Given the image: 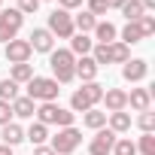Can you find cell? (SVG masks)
<instances>
[{"label":"cell","instance_id":"cell-31","mask_svg":"<svg viewBox=\"0 0 155 155\" xmlns=\"http://www.w3.org/2000/svg\"><path fill=\"white\" fill-rule=\"evenodd\" d=\"M85 12H91L97 18V15H107L110 6H107V0H85Z\"/></svg>","mask_w":155,"mask_h":155},{"label":"cell","instance_id":"cell-41","mask_svg":"<svg viewBox=\"0 0 155 155\" xmlns=\"http://www.w3.org/2000/svg\"><path fill=\"white\" fill-rule=\"evenodd\" d=\"M40 3H43V0H40Z\"/></svg>","mask_w":155,"mask_h":155},{"label":"cell","instance_id":"cell-4","mask_svg":"<svg viewBox=\"0 0 155 155\" xmlns=\"http://www.w3.org/2000/svg\"><path fill=\"white\" fill-rule=\"evenodd\" d=\"M34 116H37V122H43L46 128H49V125H58V128H70L76 113H70V110H64V107H58V104H40Z\"/></svg>","mask_w":155,"mask_h":155},{"label":"cell","instance_id":"cell-23","mask_svg":"<svg viewBox=\"0 0 155 155\" xmlns=\"http://www.w3.org/2000/svg\"><path fill=\"white\" fill-rule=\"evenodd\" d=\"M25 140H31L34 146H43V143L49 140V128H46L43 122H34V125L25 131Z\"/></svg>","mask_w":155,"mask_h":155},{"label":"cell","instance_id":"cell-27","mask_svg":"<svg viewBox=\"0 0 155 155\" xmlns=\"http://www.w3.org/2000/svg\"><path fill=\"white\" fill-rule=\"evenodd\" d=\"M15 97H18V82H12L9 76H6V79H0V101L12 104Z\"/></svg>","mask_w":155,"mask_h":155},{"label":"cell","instance_id":"cell-15","mask_svg":"<svg viewBox=\"0 0 155 155\" xmlns=\"http://www.w3.org/2000/svg\"><path fill=\"white\" fill-rule=\"evenodd\" d=\"M91 34H94L97 46H110V43H116V37H119V28H116L113 21H97Z\"/></svg>","mask_w":155,"mask_h":155},{"label":"cell","instance_id":"cell-16","mask_svg":"<svg viewBox=\"0 0 155 155\" xmlns=\"http://www.w3.org/2000/svg\"><path fill=\"white\" fill-rule=\"evenodd\" d=\"M9 107H12V116H15V119H34V113H37V104H34L28 94H18Z\"/></svg>","mask_w":155,"mask_h":155},{"label":"cell","instance_id":"cell-2","mask_svg":"<svg viewBox=\"0 0 155 155\" xmlns=\"http://www.w3.org/2000/svg\"><path fill=\"white\" fill-rule=\"evenodd\" d=\"M104 101V85L94 79V82H82V88H76L70 94V113H85L91 107H97Z\"/></svg>","mask_w":155,"mask_h":155},{"label":"cell","instance_id":"cell-24","mask_svg":"<svg viewBox=\"0 0 155 155\" xmlns=\"http://www.w3.org/2000/svg\"><path fill=\"white\" fill-rule=\"evenodd\" d=\"M94 25H97V18L91 15V12H79V15H73V28H76V34H91L94 31Z\"/></svg>","mask_w":155,"mask_h":155},{"label":"cell","instance_id":"cell-40","mask_svg":"<svg viewBox=\"0 0 155 155\" xmlns=\"http://www.w3.org/2000/svg\"><path fill=\"white\" fill-rule=\"evenodd\" d=\"M0 9H3V0H0Z\"/></svg>","mask_w":155,"mask_h":155},{"label":"cell","instance_id":"cell-39","mask_svg":"<svg viewBox=\"0 0 155 155\" xmlns=\"http://www.w3.org/2000/svg\"><path fill=\"white\" fill-rule=\"evenodd\" d=\"M0 155H12V146H3V143H0Z\"/></svg>","mask_w":155,"mask_h":155},{"label":"cell","instance_id":"cell-32","mask_svg":"<svg viewBox=\"0 0 155 155\" xmlns=\"http://www.w3.org/2000/svg\"><path fill=\"white\" fill-rule=\"evenodd\" d=\"M137 25H140V31H143V40L155 34V15H143V18H140Z\"/></svg>","mask_w":155,"mask_h":155},{"label":"cell","instance_id":"cell-26","mask_svg":"<svg viewBox=\"0 0 155 155\" xmlns=\"http://www.w3.org/2000/svg\"><path fill=\"white\" fill-rule=\"evenodd\" d=\"M122 15H125V21H140V18L146 15V9L140 6V0H125V6H122Z\"/></svg>","mask_w":155,"mask_h":155},{"label":"cell","instance_id":"cell-3","mask_svg":"<svg viewBox=\"0 0 155 155\" xmlns=\"http://www.w3.org/2000/svg\"><path fill=\"white\" fill-rule=\"evenodd\" d=\"M58 94H61V85L52 79V76H34L28 82V97L34 104H55Z\"/></svg>","mask_w":155,"mask_h":155},{"label":"cell","instance_id":"cell-34","mask_svg":"<svg viewBox=\"0 0 155 155\" xmlns=\"http://www.w3.org/2000/svg\"><path fill=\"white\" fill-rule=\"evenodd\" d=\"M9 122H12V107H9L6 101H0V128L9 125Z\"/></svg>","mask_w":155,"mask_h":155},{"label":"cell","instance_id":"cell-12","mask_svg":"<svg viewBox=\"0 0 155 155\" xmlns=\"http://www.w3.org/2000/svg\"><path fill=\"white\" fill-rule=\"evenodd\" d=\"M104 107H107V113L128 110V91L125 88H104Z\"/></svg>","mask_w":155,"mask_h":155},{"label":"cell","instance_id":"cell-6","mask_svg":"<svg viewBox=\"0 0 155 155\" xmlns=\"http://www.w3.org/2000/svg\"><path fill=\"white\" fill-rule=\"evenodd\" d=\"M46 31L55 37V40H70L73 34H76V28H73V15L67 12V9H52L49 12V25H46Z\"/></svg>","mask_w":155,"mask_h":155},{"label":"cell","instance_id":"cell-10","mask_svg":"<svg viewBox=\"0 0 155 155\" xmlns=\"http://www.w3.org/2000/svg\"><path fill=\"white\" fill-rule=\"evenodd\" d=\"M146 76H149L146 58H128V61H125V67H122V79H125V82H143Z\"/></svg>","mask_w":155,"mask_h":155},{"label":"cell","instance_id":"cell-36","mask_svg":"<svg viewBox=\"0 0 155 155\" xmlns=\"http://www.w3.org/2000/svg\"><path fill=\"white\" fill-rule=\"evenodd\" d=\"M34 155H55V152H52V146L43 143V146H34Z\"/></svg>","mask_w":155,"mask_h":155},{"label":"cell","instance_id":"cell-1","mask_svg":"<svg viewBox=\"0 0 155 155\" xmlns=\"http://www.w3.org/2000/svg\"><path fill=\"white\" fill-rule=\"evenodd\" d=\"M49 67H52V79H55L58 85H70V82L76 79V73H73L76 55H73L70 49H52V52H49Z\"/></svg>","mask_w":155,"mask_h":155},{"label":"cell","instance_id":"cell-21","mask_svg":"<svg viewBox=\"0 0 155 155\" xmlns=\"http://www.w3.org/2000/svg\"><path fill=\"white\" fill-rule=\"evenodd\" d=\"M34 76H37V73H34V67H31V64H9V79H12V82L28 85Z\"/></svg>","mask_w":155,"mask_h":155},{"label":"cell","instance_id":"cell-35","mask_svg":"<svg viewBox=\"0 0 155 155\" xmlns=\"http://www.w3.org/2000/svg\"><path fill=\"white\" fill-rule=\"evenodd\" d=\"M82 3H85V0H58V6H61V9H67V12L82 9Z\"/></svg>","mask_w":155,"mask_h":155},{"label":"cell","instance_id":"cell-18","mask_svg":"<svg viewBox=\"0 0 155 155\" xmlns=\"http://www.w3.org/2000/svg\"><path fill=\"white\" fill-rule=\"evenodd\" d=\"M91 49H94V40H91L88 34H73V37H70V52H73L76 58L91 55Z\"/></svg>","mask_w":155,"mask_h":155},{"label":"cell","instance_id":"cell-33","mask_svg":"<svg viewBox=\"0 0 155 155\" xmlns=\"http://www.w3.org/2000/svg\"><path fill=\"white\" fill-rule=\"evenodd\" d=\"M21 15H34L37 9H40V0H18V6H15Z\"/></svg>","mask_w":155,"mask_h":155},{"label":"cell","instance_id":"cell-22","mask_svg":"<svg viewBox=\"0 0 155 155\" xmlns=\"http://www.w3.org/2000/svg\"><path fill=\"white\" fill-rule=\"evenodd\" d=\"M0 137H3V146H18V143L25 140V128L15 125V122H9V125H3Z\"/></svg>","mask_w":155,"mask_h":155},{"label":"cell","instance_id":"cell-5","mask_svg":"<svg viewBox=\"0 0 155 155\" xmlns=\"http://www.w3.org/2000/svg\"><path fill=\"white\" fill-rule=\"evenodd\" d=\"M79 143H82V131L79 128H58V134L52 137V152L55 155H73L76 149H79Z\"/></svg>","mask_w":155,"mask_h":155},{"label":"cell","instance_id":"cell-20","mask_svg":"<svg viewBox=\"0 0 155 155\" xmlns=\"http://www.w3.org/2000/svg\"><path fill=\"white\" fill-rule=\"evenodd\" d=\"M82 125L91 128V131H101V128H107V113L97 110V107H91V110L82 113Z\"/></svg>","mask_w":155,"mask_h":155},{"label":"cell","instance_id":"cell-17","mask_svg":"<svg viewBox=\"0 0 155 155\" xmlns=\"http://www.w3.org/2000/svg\"><path fill=\"white\" fill-rule=\"evenodd\" d=\"M107 125L113 134H128L131 131V113H107Z\"/></svg>","mask_w":155,"mask_h":155},{"label":"cell","instance_id":"cell-9","mask_svg":"<svg viewBox=\"0 0 155 155\" xmlns=\"http://www.w3.org/2000/svg\"><path fill=\"white\" fill-rule=\"evenodd\" d=\"M3 55H6V61L9 64H31V55H34V49H31V43L28 40H9L6 43V49H3Z\"/></svg>","mask_w":155,"mask_h":155},{"label":"cell","instance_id":"cell-25","mask_svg":"<svg viewBox=\"0 0 155 155\" xmlns=\"http://www.w3.org/2000/svg\"><path fill=\"white\" fill-rule=\"evenodd\" d=\"M119 37H122L119 43L134 46V43H140V40H143V31H140V25H137V21H128V25L122 28V34H119Z\"/></svg>","mask_w":155,"mask_h":155},{"label":"cell","instance_id":"cell-37","mask_svg":"<svg viewBox=\"0 0 155 155\" xmlns=\"http://www.w3.org/2000/svg\"><path fill=\"white\" fill-rule=\"evenodd\" d=\"M107 6H110V9H122V6H125V0H107Z\"/></svg>","mask_w":155,"mask_h":155},{"label":"cell","instance_id":"cell-28","mask_svg":"<svg viewBox=\"0 0 155 155\" xmlns=\"http://www.w3.org/2000/svg\"><path fill=\"white\" fill-rule=\"evenodd\" d=\"M113 155H137V143L131 137H119L113 146Z\"/></svg>","mask_w":155,"mask_h":155},{"label":"cell","instance_id":"cell-19","mask_svg":"<svg viewBox=\"0 0 155 155\" xmlns=\"http://www.w3.org/2000/svg\"><path fill=\"white\" fill-rule=\"evenodd\" d=\"M128 58H131V46H125V43H119V40L107 46V61H110V64H125Z\"/></svg>","mask_w":155,"mask_h":155},{"label":"cell","instance_id":"cell-38","mask_svg":"<svg viewBox=\"0 0 155 155\" xmlns=\"http://www.w3.org/2000/svg\"><path fill=\"white\" fill-rule=\"evenodd\" d=\"M140 6L143 9H155V0H140Z\"/></svg>","mask_w":155,"mask_h":155},{"label":"cell","instance_id":"cell-13","mask_svg":"<svg viewBox=\"0 0 155 155\" xmlns=\"http://www.w3.org/2000/svg\"><path fill=\"white\" fill-rule=\"evenodd\" d=\"M97 64H94V58L91 55H82V58H76V67H73V73H76V79H82V82H94L97 79Z\"/></svg>","mask_w":155,"mask_h":155},{"label":"cell","instance_id":"cell-8","mask_svg":"<svg viewBox=\"0 0 155 155\" xmlns=\"http://www.w3.org/2000/svg\"><path fill=\"white\" fill-rule=\"evenodd\" d=\"M116 140H119V134H113L110 128L94 131V137H91V143H88V155H113Z\"/></svg>","mask_w":155,"mask_h":155},{"label":"cell","instance_id":"cell-14","mask_svg":"<svg viewBox=\"0 0 155 155\" xmlns=\"http://www.w3.org/2000/svg\"><path fill=\"white\" fill-rule=\"evenodd\" d=\"M128 107L137 110V113L152 110V88H131L128 91Z\"/></svg>","mask_w":155,"mask_h":155},{"label":"cell","instance_id":"cell-7","mask_svg":"<svg viewBox=\"0 0 155 155\" xmlns=\"http://www.w3.org/2000/svg\"><path fill=\"white\" fill-rule=\"evenodd\" d=\"M21 25H25V15L18 9H0V43L15 40L18 31H21Z\"/></svg>","mask_w":155,"mask_h":155},{"label":"cell","instance_id":"cell-29","mask_svg":"<svg viewBox=\"0 0 155 155\" xmlns=\"http://www.w3.org/2000/svg\"><path fill=\"white\" fill-rule=\"evenodd\" d=\"M137 128H140L143 134H155V113H152V110L140 113V116H137Z\"/></svg>","mask_w":155,"mask_h":155},{"label":"cell","instance_id":"cell-30","mask_svg":"<svg viewBox=\"0 0 155 155\" xmlns=\"http://www.w3.org/2000/svg\"><path fill=\"white\" fill-rule=\"evenodd\" d=\"M137 152L140 155H155V134H143L137 140Z\"/></svg>","mask_w":155,"mask_h":155},{"label":"cell","instance_id":"cell-11","mask_svg":"<svg viewBox=\"0 0 155 155\" xmlns=\"http://www.w3.org/2000/svg\"><path fill=\"white\" fill-rule=\"evenodd\" d=\"M28 43H31L34 52H43V55H49V52L55 49V37H52L46 28H34L31 37H28Z\"/></svg>","mask_w":155,"mask_h":155}]
</instances>
